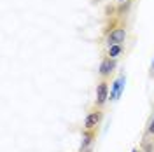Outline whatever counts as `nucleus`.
Here are the masks:
<instances>
[{
	"label": "nucleus",
	"instance_id": "obj_1",
	"mask_svg": "<svg viewBox=\"0 0 154 152\" xmlns=\"http://www.w3.org/2000/svg\"><path fill=\"white\" fill-rule=\"evenodd\" d=\"M126 37H128V32L125 26H116L112 32H109L105 37V44L109 46H114V44H125Z\"/></svg>",
	"mask_w": 154,
	"mask_h": 152
},
{
	"label": "nucleus",
	"instance_id": "obj_2",
	"mask_svg": "<svg viewBox=\"0 0 154 152\" xmlns=\"http://www.w3.org/2000/svg\"><path fill=\"white\" fill-rule=\"evenodd\" d=\"M116 59L114 58H109V56H105L102 61H100V67H98V75L102 77L103 81H107L109 77H110V74L116 70Z\"/></svg>",
	"mask_w": 154,
	"mask_h": 152
},
{
	"label": "nucleus",
	"instance_id": "obj_3",
	"mask_svg": "<svg viewBox=\"0 0 154 152\" xmlns=\"http://www.w3.org/2000/svg\"><path fill=\"white\" fill-rule=\"evenodd\" d=\"M125 84H126V77L121 74V75L112 82V86H110V95H109V100H110V102L119 100V96L123 95V91H125Z\"/></svg>",
	"mask_w": 154,
	"mask_h": 152
},
{
	"label": "nucleus",
	"instance_id": "obj_4",
	"mask_svg": "<svg viewBox=\"0 0 154 152\" xmlns=\"http://www.w3.org/2000/svg\"><path fill=\"white\" fill-rule=\"evenodd\" d=\"M109 95H110L109 82L102 79V81L98 82V86H96V102H95V103L98 105V107H103V105H105V102L109 100Z\"/></svg>",
	"mask_w": 154,
	"mask_h": 152
},
{
	"label": "nucleus",
	"instance_id": "obj_5",
	"mask_svg": "<svg viewBox=\"0 0 154 152\" xmlns=\"http://www.w3.org/2000/svg\"><path fill=\"white\" fill-rule=\"evenodd\" d=\"M102 121V112L100 110H96V112H89L86 115V119H84V128L86 129H95L96 126L100 124Z\"/></svg>",
	"mask_w": 154,
	"mask_h": 152
},
{
	"label": "nucleus",
	"instance_id": "obj_6",
	"mask_svg": "<svg viewBox=\"0 0 154 152\" xmlns=\"http://www.w3.org/2000/svg\"><path fill=\"white\" fill-rule=\"evenodd\" d=\"M123 53H125V44H114V46H109L107 47V56L114 58V59H117Z\"/></svg>",
	"mask_w": 154,
	"mask_h": 152
},
{
	"label": "nucleus",
	"instance_id": "obj_7",
	"mask_svg": "<svg viewBox=\"0 0 154 152\" xmlns=\"http://www.w3.org/2000/svg\"><path fill=\"white\" fill-rule=\"evenodd\" d=\"M88 133H84V136H82V145H81V152H84L91 145V142H93V138H95V133L91 131V129H86Z\"/></svg>",
	"mask_w": 154,
	"mask_h": 152
},
{
	"label": "nucleus",
	"instance_id": "obj_8",
	"mask_svg": "<svg viewBox=\"0 0 154 152\" xmlns=\"http://www.w3.org/2000/svg\"><path fill=\"white\" fill-rule=\"evenodd\" d=\"M144 152H154V140H151V142H145Z\"/></svg>",
	"mask_w": 154,
	"mask_h": 152
},
{
	"label": "nucleus",
	"instance_id": "obj_9",
	"mask_svg": "<svg viewBox=\"0 0 154 152\" xmlns=\"http://www.w3.org/2000/svg\"><path fill=\"white\" fill-rule=\"evenodd\" d=\"M147 135H152V136H154V115L151 117V121H149V126H147Z\"/></svg>",
	"mask_w": 154,
	"mask_h": 152
},
{
	"label": "nucleus",
	"instance_id": "obj_10",
	"mask_svg": "<svg viewBox=\"0 0 154 152\" xmlns=\"http://www.w3.org/2000/svg\"><path fill=\"white\" fill-rule=\"evenodd\" d=\"M151 75H154V56H152V63H151Z\"/></svg>",
	"mask_w": 154,
	"mask_h": 152
},
{
	"label": "nucleus",
	"instance_id": "obj_11",
	"mask_svg": "<svg viewBox=\"0 0 154 152\" xmlns=\"http://www.w3.org/2000/svg\"><path fill=\"white\" fill-rule=\"evenodd\" d=\"M117 2H119V4H125L126 0H117Z\"/></svg>",
	"mask_w": 154,
	"mask_h": 152
},
{
	"label": "nucleus",
	"instance_id": "obj_12",
	"mask_svg": "<svg viewBox=\"0 0 154 152\" xmlns=\"http://www.w3.org/2000/svg\"><path fill=\"white\" fill-rule=\"evenodd\" d=\"M131 152H140V150H138V149H133V150H131Z\"/></svg>",
	"mask_w": 154,
	"mask_h": 152
}]
</instances>
